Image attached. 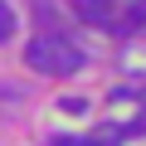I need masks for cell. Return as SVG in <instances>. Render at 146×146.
Here are the masks:
<instances>
[{
    "label": "cell",
    "instance_id": "6da1fadb",
    "mask_svg": "<svg viewBox=\"0 0 146 146\" xmlns=\"http://www.w3.org/2000/svg\"><path fill=\"white\" fill-rule=\"evenodd\" d=\"M25 63L34 73H49V78H68V73L83 68V49L63 34H39V39L25 44Z\"/></svg>",
    "mask_w": 146,
    "mask_h": 146
},
{
    "label": "cell",
    "instance_id": "7a4b0ae2",
    "mask_svg": "<svg viewBox=\"0 0 146 146\" xmlns=\"http://www.w3.org/2000/svg\"><path fill=\"white\" fill-rule=\"evenodd\" d=\"M73 15L83 25H93V29H127L112 0H73Z\"/></svg>",
    "mask_w": 146,
    "mask_h": 146
},
{
    "label": "cell",
    "instance_id": "3957f363",
    "mask_svg": "<svg viewBox=\"0 0 146 146\" xmlns=\"http://www.w3.org/2000/svg\"><path fill=\"white\" fill-rule=\"evenodd\" d=\"M10 34H15V10L5 5V0H0V44H5Z\"/></svg>",
    "mask_w": 146,
    "mask_h": 146
},
{
    "label": "cell",
    "instance_id": "277c9868",
    "mask_svg": "<svg viewBox=\"0 0 146 146\" xmlns=\"http://www.w3.org/2000/svg\"><path fill=\"white\" fill-rule=\"evenodd\" d=\"M122 25H146V0H131L127 5V20Z\"/></svg>",
    "mask_w": 146,
    "mask_h": 146
}]
</instances>
